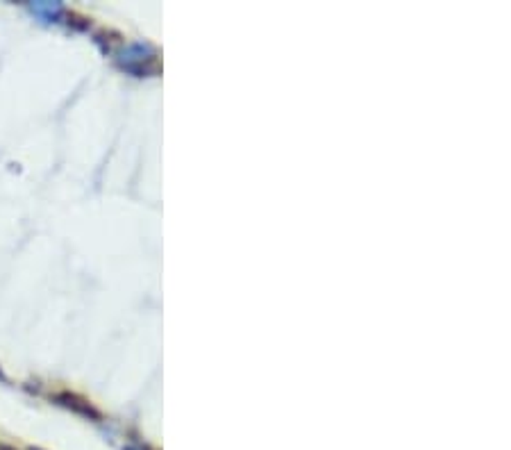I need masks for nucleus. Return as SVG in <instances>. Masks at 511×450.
<instances>
[{"mask_svg":"<svg viewBox=\"0 0 511 450\" xmlns=\"http://www.w3.org/2000/svg\"><path fill=\"white\" fill-rule=\"evenodd\" d=\"M61 400H66V405H69V407H76V409L84 411V414H93V409H91V405H89V403H84V400H80L78 396L64 394V396H61Z\"/></svg>","mask_w":511,"mask_h":450,"instance_id":"1","label":"nucleus"}]
</instances>
